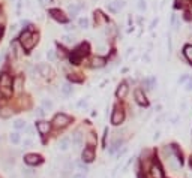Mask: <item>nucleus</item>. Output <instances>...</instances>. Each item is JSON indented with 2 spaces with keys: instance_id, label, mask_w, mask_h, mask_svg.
<instances>
[{
  "instance_id": "obj_6",
  "label": "nucleus",
  "mask_w": 192,
  "mask_h": 178,
  "mask_svg": "<svg viewBox=\"0 0 192 178\" xmlns=\"http://www.w3.org/2000/svg\"><path fill=\"white\" fill-rule=\"evenodd\" d=\"M107 8H108L110 12L117 14L120 9L125 8V2H123V0H113V2H110L108 5H107Z\"/></svg>"
},
{
  "instance_id": "obj_10",
  "label": "nucleus",
  "mask_w": 192,
  "mask_h": 178,
  "mask_svg": "<svg viewBox=\"0 0 192 178\" xmlns=\"http://www.w3.org/2000/svg\"><path fill=\"white\" fill-rule=\"evenodd\" d=\"M135 100H137V103L138 105H141V106H146L149 102H147V99H146V96H144V93H143V90H140V88H137L135 90Z\"/></svg>"
},
{
  "instance_id": "obj_39",
  "label": "nucleus",
  "mask_w": 192,
  "mask_h": 178,
  "mask_svg": "<svg viewBox=\"0 0 192 178\" xmlns=\"http://www.w3.org/2000/svg\"><path fill=\"white\" fill-rule=\"evenodd\" d=\"M186 2L188 0H176V6H183V5H186Z\"/></svg>"
},
{
  "instance_id": "obj_41",
  "label": "nucleus",
  "mask_w": 192,
  "mask_h": 178,
  "mask_svg": "<svg viewBox=\"0 0 192 178\" xmlns=\"http://www.w3.org/2000/svg\"><path fill=\"white\" fill-rule=\"evenodd\" d=\"M24 130L27 132V133H29V135H33V127H27V126H26Z\"/></svg>"
},
{
  "instance_id": "obj_44",
  "label": "nucleus",
  "mask_w": 192,
  "mask_h": 178,
  "mask_svg": "<svg viewBox=\"0 0 192 178\" xmlns=\"http://www.w3.org/2000/svg\"><path fill=\"white\" fill-rule=\"evenodd\" d=\"M162 120H164V117H162V115H161V117H158V120H156V123H158V124H159V123H161V121H162Z\"/></svg>"
},
{
  "instance_id": "obj_14",
  "label": "nucleus",
  "mask_w": 192,
  "mask_h": 178,
  "mask_svg": "<svg viewBox=\"0 0 192 178\" xmlns=\"http://www.w3.org/2000/svg\"><path fill=\"white\" fill-rule=\"evenodd\" d=\"M74 54H75L77 57H80V59H81L83 56H87V54H89V45H87V43H81V45L77 48V51Z\"/></svg>"
},
{
  "instance_id": "obj_33",
  "label": "nucleus",
  "mask_w": 192,
  "mask_h": 178,
  "mask_svg": "<svg viewBox=\"0 0 192 178\" xmlns=\"http://www.w3.org/2000/svg\"><path fill=\"white\" fill-rule=\"evenodd\" d=\"M171 24H173L174 29H179V27H177V25H179V21H177V15H176V14L171 15Z\"/></svg>"
},
{
  "instance_id": "obj_1",
  "label": "nucleus",
  "mask_w": 192,
  "mask_h": 178,
  "mask_svg": "<svg viewBox=\"0 0 192 178\" xmlns=\"http://www.w3.org/2000/svg\"><path fill=\"white\" fill-rule=\"evenodd\" d=\"M20 42L23 45V48L24 50H32L35 47V43L38 42V36H35L32 32H29V30H24L21 36H20Z\"/></svg>"
},
{
  "instance_id": "obj_17",
  "label": "nucleus",
  "mask_w": 192,
  "mask_h": 178,
  "mask_svg": "<svg viewBox=\"0 0 192 178\" xmlns=\"http://www.w3.org/2000/svg\"><path fill=\"white\" fill-rule=\"evenodd\" d=\"M81 8L83 6H78V5H75V3H72V5H69L68 6V11H69V15L72 18H75L77 15H78V12L81 11Z\"/></svg>"
},
{
  "instance_id": "obj_15",
  "label": "nucleus",
  "mask_w": 192,
  "mask_h": 178,
  "mask_svg": "<svg viewBox=\"0 0 192 178\" xmlns=\"http://www.w3.org/2000/svg\"><path fill=\"white\" fill-rule=\"evenodd\" d=\"M36 127H38V130H39V133L41 135H47L48 132H50V123H47V121H39L38 124H36Z\"/></svg>"
},
{
  "instance_id": "obj_19",
  "label": "nucleus",
  "mask_w": 192,
  "mask_h": 178,
  "mask_svg": "<svg viewBox=\"0 0 192 178\" xmlns=\"http://www.w3.org/2000/svg\"><path fill=\"white\" fill-rule=\"evenodd\" d=\"M81 144H83V135H81L80 132L72 133V145H74V147H80Z\"/></svg>"
},
{
  "instance_id": "obj_20",
  "label": "nucleus",
  "mask_w": 192,
  "mask_h": 178,
  "mask_svg": "<svg viewBox=\"0 0 192 178\" xmlns=\"http://www.w3.org/2000/svg\"><path fill=\"white\" fill-rule=\"evenodd\" d=\"M120 147H123V142L120 141V139H117V141H114L113 144L110 145V154H114V153L117 151V150H120Z\"/></svg>"
},
{
  "instance_id": "obj_35",
  "label": "nucleus",
  "mask_w": 192,
  "mask_h": 178,
  "mask_svg": "<svg viewBox=\"0 0 192 178\" xmlns=\"http://www.w3.org/2000/svg\"><path fill=\"white\" fill-rule=\"evenodd\" d=\"M36 115H38V117H44V115H45V109H44L42 106L36 108Z\"/></svg>"
},
{
  "instance_id": "obj_2",
  "label": "nucleus",
  "mask_w": 192,
  "mask_h": 178,
  "mask_svg": "<svg viewBox=\"0 0 192 178\" xmlns=\"http://www.w3.org/2000/svg\"><path fill=\"white\" fill-rule=\"evenodd\" d=\"M0 93H3L8 97L12 94V78L8 73L0 75Z\"/></svg>"
},
{
  "instance_id": "obj_26",
  "label": "nucleus",
  "mask_w": 192,
  "mask_h": 178,
  "mask_svg": "<svg viewBox=\"0 0 192 178\" xmlns=\"http://www.w3.org/2000/svg\"><path fill=\"white\" fill-rule=\"evenodd\" d=\"M89 24H90V21H89V18L87 17L78 18V27H81V29H87Z\"/></svg>"
},
{
  "instance_id": "obj_30",
  "label": "nucleus",
  "mask_w": 192,
  "mask_h": 178,
  "mask_svg": "<svg viewBox=\"0 0 192 178\" xmlns=\"http://www.w3.org/2000/svg\"><path fill=\"white\" fill-rule=\"evenodd\" d=\"M23 175L26 178H32L35 175V171L30 169V168H23Z\"/></svg>"
},
{
  "instance_id": "obj_7",
  "label": "nucleus",
  "mask_w": 192,
  "mask_h": 178,
  "mask_svg": "<svg viewBox=\"0 0 192 178\" xmlns=\"http://www.w3.org/2000/svg\"><path fill=\"white\" fill-rule=\"evenodd\" d=\"M24 162L30 166H35V165H41L42 163V157L39 154H27L24 157Z\"/></svg>"
},
{
  "instance_id": "obj_38",
  "label": "nucleus",
  "mask_w": 192,
  "mask_h": 178,
  "mask_svg": "<svg viewBox=\"0 0 192 178\" xmlns=\"http://www.w3.org/2000/svg\"><path fill=\"white\" fill-rule=\"evenodd\" d=\"M126 151H128V148H126V147H122V150L119 151V154H117V157L120 159V157H122V156H123V154H125Z\"/></svg>"
},
{
  "instance_id": "obj_3",
  "label": "nucleus",
  "mask_w": 192,
  "mask_h": 178,
  "mask_svg": "<svg viewBox=\"0 0 192 178\" xmlns=\"http://www.w3.org/2000/svg\"><path fill=\"white\" fill-rule=\"evenodd\" d=\"M69 123H71V117L66 114H57L53 120V124L56 127H66Z\"/></svg>"
},
{
  "instance_id": "obj_16",
  "label": "nucleus",
  "mask_w": 192,
  "mask_h": 178,
  "mask_svg": "<svg viewBox=\"0 0 192 178\" xmlns=\"http://www.w3.org/2000/svg\"><path fill=\"white\" fill-rule=\"evenodd\" d=\"M23 85H24V78L23 76H17L15 79H14V90L20 93L21 90H23Z\"/></svg>"
},
{
  "instance_id": "obj_45",
  "label": "nucleus",
  "mask_w": 192,
  "mask_h": 178,
  "mask_svg": "<svg viewBox=\"0 0 192 178\" xmlns=\"http://www.w3.org/2000/svg\"><path fill=\"white\" fill-rule=\"evenodd\" d=\"M186 79H188V76H182V78H180V82H185Z\"/></svg>"
},
{
  "instance_id": "obj_18",
  "label": "nucleus",
  "mask_w": 192,
  "mask_h": 178,
  "mask_svg": "<svg viewBox=\"0 0 192 178\" xmlns=\"http://www.w3.org/2000/svg\"><path fill=\"white\" fill-rule=\"evenodd\" d=\"M105 63H107L105 57H101V56H98V57H95V59L92 60L93 68H102V66H105Z\"/></svg>"
},
{
  "instance_id": "obj_5",
  "label": "nucleus",
  "mask_w": 192,
  "mask_h": 178,
  "mask_svg": "<svg viewBox=\"0 0 192 178\" xmlns=\"http://www.w3.org/2000/svg\"><path fill=\"white\" fill-rule=\"evenodd\" d=\"M81 160L86 162V163H90V162L95 160V150L93 147H86L83 150V154H81Z\"/></svg>"
},
{
  "instance_id": "obj_37",
  "label": "nucleus",
  "mask_w": 192,
  "mask_h": 178,
  "mask_svg": "<svg viewBox=\"0 0 192 178\" xmlns=\"http://www.w3.org/2000/svg\"><path fill=\"white\" fill-rule=\"evenodd\" d=\"M71 178H86V174L77 172V174H74V175H71Z\"/></svg>"
},
{
  "instance_id": "obj_43",
  "label": "nucleus",
  "mask_w": 192,
  "mask_h": 178,
  "mask_svg": "<svg viewBox=\"0 0 192 178\" xmlns=\"http://www.w3.org/2000/svg\"><path fill=\"white\" fill-rule=\"evenodd\" d=\"M159 136H161V133H159V132H156V133H155V136H153V141H158Z\"/></svg>"
},
{
  "instance_id": "obj_22",
  "label": "nucleus",
  "mask_w": 192,
  "mask_h": 178,
  "mask_svg": "<svg viewBox=\"0 0 192 178\" xmlns=\"http://www.w3.org/2000/svg\"><path fill=\"white\" fill-rule=\"evenodd\" d=\"M74 166H75V168H78V171H80L81 174H86V172L89 171V168L86 166V163H84L83 160H77V162H74Z\"/></svg>"
},
{
  "instance_id": "obj_9",
  "label": "nucleus",
  "mask_w": 192,
  "mask_h": 178,
  "mask_svg": "<svg viewBox=\"0 0 192 178\" xmlns=\"http://www.w3.org/2000/svg\"><path fill=\"white\" fill-rule=\"evenodd\" d=\"M36 70H38V73L41 76H44V78L50 76V73H51L50 65H47V63H39V65L36 66Z\"/></svg>"
},
{
  "instance_id": "obj_31",
  "label": "nucleus",
  "mask_w": 192,
  "mask_h": 178,
  "mask_svg": "<svg viewBox=\"0 0 192 178\" xmlns=\"http://www.w3.org/2000/svg\"><path fill=\"white\" fill-rule=\"evenodd\" d=\"M32 145H33V141L30 138H26L24 141H23V148H30Z\"/></svg>"
},
{
  "instance_id": "obj_34",
  "label": "nucleus",
  "mask_w": 192,
  "mask_h": 178,
  "mask_svg": "<svg viewBox=\"0 0 192 178\" xmlns=\"http://www.w3.org/2000/svg\"><path fill=\"white\" fill-rule=\"evenodd\" d=\"M47 57H48V60H50V61H54V60H56V54H54V51H53V50L48 51V52H47Z\"/></svg>"
},
{
  "instance_id": "obj_32",
  "label": "nucleus",
  "mask_w": 192,
  "mask_h": 178,
  "mask_svg": "<svg viewBox=\"0 0 192 178\" xmlns=\"http://www.w3.org/2000/svg\"><path fill=\"white\" fill-rule=\"evenodd\" d=\"M138 11H141V12H144L146 9H147V5H146V2L144 0H138Z\"/></svg>"
},
{
  "instance_id": "obj_27",
  "label": "nucleus",
  "mask_w": 192,
  "mask_h": 178,
  "mask_svg": "<svg viewBox=\"0 0 192 178\" xmlns=\"http://www.w3.org/2000/svg\"><path fill=\"white\" fill-rule=\"evenodd\" d=\"M53 106H54V103L51 102V99H42V108H44V109L50 111Z\"/></svg>"
},
{
  "instance_id": "obj_36",
  "label": "nucleus",
  "mask_w": 192,
  "mask_h": 178,
  "mask_svg": "<svg viewBox=\"0 0 192 178\" xmlns=\"http://www.w3.org/2000/svg\"><path fill=\"white\" fill-rule=\"evenodd\" d=\"M86 108V106H87V100H86V99H81V100L78 102V108Z\"/></svg>"
},
{
  "instance_id": "obj_23",
  "label": "nucleus",
  "mask_w": 192,
  "mask_h": 178,
  "mask_svg": "<svg viewBox=\"0 0 192 178\" xmlns=\"http://www.w3.org/2000/svg\"><path fill=\"white\" fill-rule=\"evenodd\" d=\"M62 42L66 43V45H72V43H75V36L74 34H63L62 36Z\"/></svg>"
},
{
  "instance_id": "obj_11",
  "label": "nucleus",
  "mask_w": 192,
  "mask_h": 178,
  "mask_svg": "<svg viewBox=\"0 0 192 178\" xmlns=\"http://www.w3.org/2000/svg\"><path fill=\"white\" fill-rule=\"evenodd\" d=\"M57 147L60 151H66L68 148L71 147V139L68 138V136H63V138H60L57 142Z\"/></svg>"
},
{
  "instance_id": "obj_21",
  "label": "nucleus",
  "mask_w": 192,
  "mask_h": 178,
  "mask_svg": "<svg viewBox=\"0 0 192 178\" xmlns=\"http://www.w3.org/2000/svg\"><path fill=\"white\" fill-rule=\"evenodd\" d=\"M60 91H62V94L65 96V97H68V96H71L72 94V85L71 84H63L62 87H60Z\"/></svg>"
},
{
  "instance_id": "obj_8",
  "label": "nucleus",
  "mask_w": 192,
  "mask_h": 178,
  "mask_svg": "<svg viewBox=\"0 0 192 178\" xmlns=\"http://www.w3.org/2000/svg\"><path fill=\"white\" fill-rule=\"evenodd\" d=\"M50 15L56 21H59V23H66L68 21V18L66 15H63V12L60 11V9H50Z\"/></svg>"
},
{
  "instance_id": "obj_24",
  "label": "nucleus",
  "mask_w": 192,
  "mask_h": 178,
  "mask_svg": "<svg viewBox=\"0 0 192 178\" xmlns=\"http://www.w3.org/2000/svg\"><path fill=\"white\" fill-rule=\"evenodd\" d=\"M9 141L12 142L14 145H17L21 142V136H20V133L18 132H12L11 135H9Z\"/></svg>"
},
{
  "instance_id": "obj_13",
  "label": "nucleus",
  "mask_w": 192,
  "mask_h": 178,
  "mask_svg": "<svg viewBox=\"0 0 192 178\" xmlns=\"http://www.w3.org/2000/svg\"><path fill=\"white\" fill-rule=\"evenodd\" d=\"M128 90H129V87H128V84H120L119 85V88H117V91H116V96L119 97V99H125L126 97V94H128Z\"/></svg>"
},
{
  "instance_id": "obj_28",
  "label": "nucleus",
  "mask_w": 192,
  "mask_h": 178,
  "mask_svg": "<svg viewBox=\"0 0 192 178\" xmlns=\"http://www.w3.org/2000/svg\"><path fill=\"white\" fill-rule=\"evenodd\" d=\"M185 57H186V59H188L192 63V45L185 47Z\"/></svg>"
},
{
  "instance_id": "obj_25",
  "label": "nucleus",
  "mask_w": 192,
  "mask_h": 178,
  "mask_svg": "<svg viewBox=\"0 0 192 178\" xmlns=\"http://www.w3.org/2000/svg\"><path fill=\"white\" fill-rule=\"evenodd\" d=\"M14 127H15V130H24L26 129V121L21 118H18L14 121Z\"/></svg>"
},
{
  "instance_id": "obj_4",
  "label": "nucleus",
  "mask_w": 192,
  "mask_h": 178,
  "mask_svg": "<svg viewBox=\"0 0 192 178\" xmlns=\"http://www.w3.org/2000/svg\"><path fill=\"white\" fill-rule=\"evenodd\" d=\"M123 120H125V112L122 109H119V108H116L113 111V115H111V123L114 126H119L120 123H123Z\"/></svg>"
},
{
  "instance_id": "obj_40",
  "label": "nucleus",
  "mask_w": 192,
  "mask_h": 178,
  "mask_svg": "<svg viewBox=\"0 0 192 178\" xmlns=\"http://www.w3.org/2000/svg\"><path fill=\"white\" fill-rule=\"evenodd\" d=\"M186 91H192V79H189V82L186 84Z\"/></svg>"
},
{
  "instance_id": "obj_12",
  "label": "nucleus",
  "mask_w": 192,
  "mask_h": 178,
  "mask_svg": "<svg viewBox=\"0 0 192 178\" xmlns=\"http://www.w3.org/2000/svg\"><path fill=\"white\" fill-rule=\"evenodd\" d=\"M150 174H152V177L153 178H164V172H162V169H161V166H159L158 163L152 165Z\"/></svg>"
},
{
  "instance_id": "obj_42",
  "label": "nucleus",
  "mask_w": 192,
  "mask_h": 178,
  "mask_svg": "<svg viewBox=\"0 0 192 178\" xmlns=\"http://www.w3.org/2000/svg\"><path fill=\"white\" fill-rule=\"evenodd\" d=\"M39 3H41L42 6H47V5L50 3V0H39Z\"/></svg>"
},
{
  "instance_id": "obj_29",
  "label": "nucleus",
  "mask_w": 192,
  "mask_h": 178,
  "mask_svg": "<svg viewBox=\"0 0 192 178\" xmlns=\"http://www.w3.org/2000/svg\"><path fill=\"white\" fill-rule=\"evenodd\" d=\"M68 78H69V81H72V82H81V81H83V78L78 76V73H71V75H68Z\"/></svg>"
}]
</instances>
